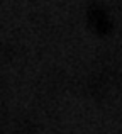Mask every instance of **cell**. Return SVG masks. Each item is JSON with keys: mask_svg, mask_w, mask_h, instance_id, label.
<instances>
[{"mask_svg": "<svg viewBox=\"0 0 122 134\" xmlns=\"http://www.w3.org/2000/svg\"><path fill=\"white\" fill-rule=\"evenodd\" d=\"M88 24L97 34H109L110 29H112L110 17L100 7H92L88 10Z\"/></svg>", "mask_w": 122, "mask_h": 134, "instance_id": "obj_1", "label": "cell"}]
</instances>
